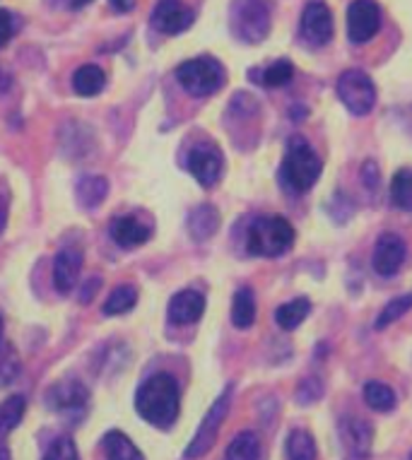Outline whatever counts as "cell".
<instances>
[{"instance_id":"b9f144b4","label":"cell","mask_w":412,"mask_h":460,"mask_svg":"<svg viewBox=\"0 0 412 460\" xmlns=\"http://www.w3.org/2000/svg\"><path fill=\"white\" fill-rule=\"evenodd\" d=\"M0 338H3V318H0Z\"/></svg>"},{"instance_id":"4fadbf2b","label":"cell","mask_w":412,"mask_h":460,"mask_svg":"<svg viewBox=\"0 0 412 460\" xmlns=\"http://www.w3.org/2000/svg\"><path fill=\"white\" fill-rule=\"evenodd\" d=\"M340 431V441L345 448L350 460H364L372 453V441H374V431L369 422L357 420V417H343V422L337 427Z\"/></svg>"},{"instance_id":"7a4b0ae2","label":"cell","mask_w":412,"mask_h":460,"mask_svg":"<svg viewBox=\"0 0 412 460\" xmlns=\"http://www.w3.org/2000/svg\"><path fill=\"white\" fill-rule=\"evenodd\" d=\"M323 164L321 157L316 155V150L304 140V137H292L287 145L285 162H282V181L297 193H307L316 186V181L321 179Z\"/></svg>"},{"instance_id":"ac0fdd59","label":"cell","mask_w":412,"mask_h":460,"mask_svg":"<svg viewBox=\"0 0 412 460\" xmlns=\"http://www.w3.org/2000/svg\"><path fill=\"white\" fill-rule=\"evenodd\" d=\"M150 236V226L143 225L138 217H116L112 222V239L123 249L143 246Z\"/></svg>"},{"instance_id":"7402d4cb","label":"cell","mask_w":412,"mask_h":460,"mask_svg":"<svg viewBox=\"0 0 412 460\" xmlns=\"http://www.w3.org/2000/svg\"><path fill=\"white\" fill-rule=\"evenodd\" d=\"M106 87V75L104 70L99 66H83V68L76 70L73 75V90L80 94V97H94Z\"/></svg>"},{"instance_id":"9a60e30c","label":"cell","mask_w":412,"mask_h":460,"mask_svg":"<svg viewBox=\"0 0 412 460\" xmlns=\"http://www.w3.org/2000/svg\"><path fill=\"white\" fill-rule=\"evenodd\" d=\"M193 24V13L181 0H159L152 13V27L162 34H181Z\"/></svg>"},{"instance_id":"4316f807","label":"cell","mask_w":412,"mask_h":460,"mask_svg":"<svg viewBox=\"0 0 412 460\" xmlns=\"http://www.w3.org/2000/svg\"><path fill=\"white\" fill-rule=\"evenodd\" d=\"M390 203L412 212V169H400L390 181Z\"/></svg>"},{"instance_id":"277c9868","label":"cell","mask_w":412,"mask_h":460,"mask_svg":"<svg viewBox=\"0 0 412 460\" xmlns=\"http://www.w3.org/2000/svg\"><path fill=\"white\" fill-rule=\"evenodd\" d=\"M232 34L244 44H261L270 34L268 0H232L229 8Z\"/></svg>"},{"instance_id":"44dd1931","label":"cell","mask_w":412,"mask_h":460,"mask_svg":"<svg viewBox=\"0 0 412 460\" xmlns=\"http://www.w3.org/2000/svg\"><path fill=\"white\" fill-rule=\"evenodd\" d=\"M106 193H109V181L104 176H83L77 181V200L85 210H94L97 205L104 203Z\"/></svg>"},{"instance_id":"ffe728a7","label":"cell","mask_w":412,"mask_h":460,"mask_svg":"<svg viewBox=\"0 0 412 460\" xmlns=\"http://www.w3.org/2000/svg\"><path fill=\"white\" fill-rule=\"evenodd\" d=\"M309 311H311V302H309L307 296H297L292 302L278 306V311H275V323L282 331H297L307 321Z\"/></svg>"},{"instance_id":"30bf717a","label":"cell","mask_w":412,"mask_h":460,"mask_svg":"<svg viewBox=\"0 0 412 460\" xmlns=\"http://www.w3.org/2000/svg\"><path fill=\"white\" fill-rule=\"evenodd\" d=\"M300 31L301 39H304L309 46H314V49H321V46L330 44L336 27H333L330 8L323 0H309L307 8L301 13Z\"/></svg>"},{"instance_id":"8992f818","label":"cell","mask_w":412,"mask_h":460,"mask_svg":"<svg viewBox=\"0 0 412 460\" xmlns=\"http://www.w3.org/2000/svg\"><path fill=\"white\" fill-rule=\"evenodd\" d=\"M336 92L353 116H367L376 104V87L364 70H345L337 77Z\"/></svg>"},{"instance_id":"d4e9b609","label":"cell","mask_w":412,"mask_h":460,"mask_svg":"<svg viewBox=\"0 0 412 460\" xmlns=\"http://www.w3.org/2000/svg\"><path fill=\"white\" fill-rule=\"evenodd\" d=\"M138 304V289L133 285H119L104 302V316H123Z\"/></svg>"},{"instance_id":"d6a6232c","label":"cell","mask_w":412,"mask_h":460,"mask_svg":"<svg viewBox=\"0 0 412 460\" xmlns=\"http://www.w3.org/2000/svg\"><path fill=\"white\" fill-rule=\"evenodd\" d=\"M294 398H297V402H301V405H314L316 400L323 398V384L314 376L304 378V381L297 385V393H294Z\"/></svg>"},{"instance_id":"f35d334b","label":"cell","mask_w":412,"mask_h":460,"mask_svg":"<svg viewBox=\"0 0 412 460\" xmlns=\"http://www.w3.org/2000/svg\"><path fill=\"white\" fill-rule=\"evenodd\" d=\"M10 84H13V77H10V73L8 70L0 68V97H3V94L10 90Z\"/></svg>"},{"instance_id":"2e32d148","label":"cell","mask_w":412,"mask_h":460,"mask_svg":"<svg viewBox=\"0 0 412 460\" xmlns=\"http://www.w3.org/2000/svg\"><path fill=\"white\" fill-rule=\"evenodd\" d=\"M205 314V296L195 289H184L169 302V321L176 325L195 323Z\"/></svg>"},{"instance_id":"ba28073f","label":"cell","mask_w":412,"mask_h":460,"mask_svg":"<svg viewBox=\"0 0 412 460\" xmlns=\"http://www.w3.org/2000/svg\"><path fill=\"white\" fill-rule=\"evenodd\" d=\"M90 402V391L80 381H60L46 393V405L67 420H83Z\"/></svg>"},{"instance_id":"74e56055","label":"cell","mask_w":412,"mask_h":460,"mask_svg":"<svg viewBox=\"0 0 412 460\" xmlns=\"http://www.w3.org/2000/svg\"><path fill=\"white\" fill-rule=\"evenodd\" d=\"M109 5L123 15V13H130L135 8V0H109Z\"/></svg>"},{"instance_id":"4dcf8cb0","label":"cell","mask_w":412,"mask_h":460,"mask_svg":"<svg viewBox=\"0 0 412 460\" xmlns=\"http://www.w3.org/2000/svg\"><path fill=\"white\" fill-rule=\"evenodd\" d=\"M294 77V66L290 61H275L273 66H268L265 68V73H263L261 83L265 84V87H270V90H275V87H285V84L292 83Z\"/></svg>"},{"instance_id":"484cf974","label":"cell","mask_w":412,"mask_h":460,"mask_svg":"<svg viewBox=\"0 0 412 460\" xmlns=\"http://www.w3.org/2000/svg\"><path fill=\"white\" fill-rule=\"evenodd\" d=\"M364 400L374 412H390L396 408V393H393L390 385L381 384V381H369L364 385Z\"/></svg>"},{"instance_id":"7c38bea8","label":"cell","mask_w":412,"mask_h":460,"mask_svg":"<svg viewBox=\"0 0 412 460\" xmlns=\"http://www.w3.org/2000/svg\"><path fill=\"white\" fill-rule=\"evenodd\" d=\"M405 256H408V246L398 234L393 232H386L376 239L374 256H372V265H374L376 275L381 278H390L400 270V265L405 263Z\"/></svg>"},{"instance_id":"d590c367","label":"cell","mask_w":412,"mask_h":460,"mask_svg":"<svg viewBox=\"0 0 412 460\" xmlns=\"http://www.w3.org/2000/svg\"><path fill=\"white\" fill-rule=\"evenodd\" d=\"M99 287H102V278H90L87 282H85L83 292H80V302L83 304H90L92 296L97 295Z\"/></svg>"},{"instance_id":"e575fe53","label":"cell","mask_w":412,"mask_h":460,"mask_svg":"<svg viewBox=\"0 0 412 460\" xmlns=\"http://www.w3.org/2000/svg\"><path fill=\"white\" fill-rule=\"evenodd\" d=\"M362 183H364V189L367 190H376L379 189V166H376V162H364V166H362Z\"/></svg>"},{"instance_id":"8d00e7d4","label":"cell","mask_w":412,"mask_h":460,"mask_svg":"<svg viewBox=\"0 0 412 460\" xmlns=\"http://www.w3.org/2000/svg\"><path fill=\"white\" fill-rule=\"evenodd\" d=\"M5 225H8V196L0 193V234L5 232Z\"/></svg>"},{"instance_id":"6da1fadb","label":"cell","mask_w":412,"mask_h":460,"mask_svg":"<svg viewBox=\"0 0 412 460\" xmlns=\"http://www.w3.org/2000/svg\"><path fill=\"white\" fill-rule=\"evenodd\" d=\"M181 408V393L176 378L169 374H155L135 393V410L145 422L159 429H169Z\"/></svg>"},{"instance_id":"5bb4252c","label":"cell","mask_w":412,"mask_h":460,"mask_svg":"<svg viewBox=\"0 0 412 460\" xmlns=\"http://www.w3.org/2000/svg\"><path fill=\"white\" fill-rule=\"evenodd\" d=\"M85 253L77 246H66L58 251V256L53 261V285L58 289V295L67 296L76 289V282L83 270Z\"/></svg>"},{"instance_id":"7bdbcfd3","label":"cell","mask_w":412,"mask_h":460,"mask_svg":"<svg viewBox=\"0 0 412 460\" xmlns=\"http://www.w3.org/2000/svg\"><path fill=\"white\" fill-rule=\"evenodd\" d=\"M408 460H412V453H410V458H408Z\"/></svg>"},{"instance_id":"836d02e7","label":"cell","mask_w":412,"mask_h":460,"mask_svg":"<svg viewBox=\"0 0 412 460\" xmlns=\"http://www.w3.org/2000/svg\"><path fill=\"white\" fill-rule=\"evenodd\" d=\"M15 34V22L8 10H0V49H5L10 44V39Z\"/></svg>"},{"instance_id":"60d3db41","label":"cell","mask_w":412,"mask_h":460,"mask_svg":"<svg viewBox=\"0 0 412 460\" xmlns=\"http://www.w3.org/2000/svg\"><path fill=\"white\" fill-rule=\"evenodd\" d=\"M87 3H92V0H73V5H76V8H83V5H87Z\"/></svg>"},{"instance_id":"83f0119b","label":"cell","mask_w":412,"mask_h":460,"mask_svg":"<svg viewBox=\"0 0 412 460\" xmlns=\"http://www.w3.org/2000/svg\"><path fill=\"white\" fill-rule=\"evenodd\" d=\"M24 410H27V400L24 395H10L8 400L0 402V431L8 434L22 422Z\"/></svg>"},{"instance_id":"1f68e13d","label":"cell","mask_w":412,"mask_h":460,"mask_svg":"<svg viewBox=\"0 0 412 460\" xmlns=\"http://www.w3.org/2000/svg\"><path fill=\"white\" fill-rule=\"evenodd\" d=\"M44 460H80V453H77L76 441L70 437H60L56 438L49 451H46Z\"/></svg>"},{"instance_id":"3957f363","label":"cell","mask_w":412,"mask_h":460,"mask_svg":"<svg viewBox=\"0 0 412 460\" xmlns=\"http://www.w3.org/2000/svg\"><path fill=\"white\" fill-rule=\"evenodd\" d=\"M294 246V226L285 217H261L248 226L246 249L254 256L278 258Z\"/></svg>"},{"instance_id":"5b68a950","label":"cell","mask_w":412,"mask_h":460,"mask_svg":"<svg viewBox=\"0 0 412 460\" xmlns=\"http://www.w3.org/2000/svg\"><path fill=\"white\" fill-rule=\"evenodd\" d=\"M176 80L191 97H210L225 84L227 73L222 63L210 56H202V58L181 63L176 68Z\"/></svg>"},{"instance_id":"cb8c5ba5","label":"cell","mask_w":412,"mask_h":460,"mask_svg":"<svg viewBox=\"0 0 412 460\" xmlns=\"http://www.w3.org/2000/svg\"><path fill=\"white\" fill-rule=\"evenodd\" d=\"M261 456V441L254 431H241L232 438V444L227 448L225 460H258Z\"/></svg>"},{"instance_id":"f546056e","label":"cell","mask_w":412,"mask_h":460,"mask_svg":"<svg viewBox=\"0 0 412 460\" xmlns=\"http://www.w3.org/2000/svg\"><path fill=\"white\" fill-rule=\"evenodd\" d=\"M410 309H412V295H403V296H398V299H393V302H389L386 306H383L381 314H379V318H376V331H386L389 325L396 323L398 318H403Z\"/></svg>"},{"instance_id":"e0dca14e","label":"cell","mask_w":412,"mask_h":460,"mask_svg":"<svg viewBox=\"0 0 412 460\" xmlns=\"http://www.w3.org/2000/svg\"><path fill=\"white\" fill-rule=\"evenodd\" d=\"M188 234L193 242H208L215 236V232L219 229V212L215 205H198L191 210L186 219Z\"/></svg>"},{"instance_id":"52a82bcc","label":"cell","mask_w":412,"mask_h":460,"mask_svg":"<svg viewBox=\"0 0 412 460\" xmlns=\"http://www.w3.org/2000/svg\"><path fill=\"white\" fill-rule=\"evenodd\" d=\"M232 393H234V385L229 384L222 391L218 400H215V405L208 410V415L205 420L201 422L198 431H195L193 441L188 444L186 453H184V458L186 460H195V458H202L205 453L210 451L215 441H218V434H219V427L225 422L227 412H229V405H232Z\"/></svg>"},{"instance_id":"f1b7e54d","label":"cell","mask_w":412,"mask_h":460,"mask_svg":"<svg viewBox=\"0 0 412 460\" xmlns=\"http://www.w3.org/2000/svg\"><path fill=\"white\" fill-rule=\"evenodd\" d=\"M287 458L290 460H316L314 437L304 429L290 431L287 437Z\"/></svg>"},{"instance_id":"ab89813d","label":"cell","mask_w":412,"mask_h":460,"mask_svg":"<svg viewBox=\"0 0 412 460\" xmlns=\"http://www.w3.org/2000/svg\"><path fill=\"white\" fill-rule=\"evenodd\" d=\"M0 460H10V451L5 446H0Z\"/></svg>"},{"instance_id":"d6986e66","label":"cell","mask_w":412,"mask_h":460,"mask_svg":"<svg viewBox=\"0 0 412 460\" xmlns=\"http://www.w3.org/2000/svg\"><path fill=\"white\" fill-rule=\"evenodd\" d=\"M102 448H104L106 460H145L140 448L119 429L106 431V437L102 438Z\"/></svg>"},{"instance_id":"8fae6325","label":"cell","mask_w":412,"mask_h":460,"mask_svg":"<svg viewBox=\"0 0 412 460\" xmlns=\"http://www.w3.org/2000/svg\"><path fill=\"white\" fill-rule=\"evenodd\" d=\"M188 172L193 174V179L205 189H210L219 181L222 176V169H225V159H222V152L210 143L195 145L193 150L188 152Z\"/></svg>"},{"instance_id":"603a6c76","label":"cell","mask_w":412,"mask_h":460,"mask_svg":"<svg viewBox=\"0 0 412 460\" xmlns=\"http://www.w3.org/2000/svg\"><path fill=\"white\" fill-rule=\"evenodd\" d=\"M255 321V299L254 292L248 287H241L237 289V295L232 299V323L239 328V331H246L251 328Z\"/></svg>"},{"instance_id":"9c48e42d","label":"cell","mask_w":412,"mask_h":460,"mask_svg":"<svg viewBox=\"0 0 412 460\" xmlns=\"http://www.w3.org/2000/svg\"><path fill=\"white\" fill-rule=\"evenodd\" d=\"M381 30V8L374 0H353L347 8V37L353 44H367Z\"/></svg>"}]
</instances>
